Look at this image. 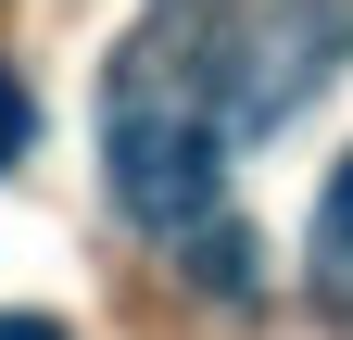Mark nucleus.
<instances>
[{"mask_svg": "<svg viewBox=\"0 0 353 340\" xmlns=\"http://www.w3.org/2000/svg\"><path fill=\"white\" fill-rule=\"evenodd\" d=\"M341 38H353V0H176L164 25L126 38L114 89L190 114V126H214V139H252V126H278L328 76Z\"/></svg>", "mask_w": 353, "mask_h": 340, "instance_id": "f257e3e1", "label": "nucleus"}, {"mask_svg": "<svg viewBox=\"0 0 353 340\" xmlns=\"http://www.w3.org/2000/svg\"><path fill=\"white\" fill-rule=\"evenodd\" d=\"M101 164H114V202L139 227H202L214 189H228V139L190 126V114H164V101H139V89L101 101Z\"/></svg>", "mask_w": 353, "mask_h": 340, "instance_id": "f03ea898", "label": "nucleus"}, {"mask_svg": "<svg viewBox=\"0 0 353 340\" xmlns=\"http://www.w3.org/2000/svg\"><path fill=\"white\" fill-rule=\"evenodd\" d=\"M316 290H328V303H353V164H341L328 202H316Z\"/></svg>", "mask_w": 353, "mask_h": 340, "instance_id": "7ed1b4c3", "label": "nucleus"}, {"mask_svg": "<svg viewBox=\"0 0 353 340\" xmlns=\"http://www.w3.org/2000/svg\"><path fill=\"white\" fill-rule=\"evenodd\" d=\"M26 139H38V101H26V76H13V63H0V164H13Z\"/></svg>", "mask_w": 353, "mask_h": 340, "instance_id": "20e7f679", "label": "nucleus"}, {"mask_svg": "<svg viewBox=\"0 0 353 340\" xmlns=\"http://www.w3.org/2000/svg\"><path fill=\"white\" fill-rule=\"evenodd\" d=\"M0 340H63V328L51 315H0Z\"/></svg>", "mask_w": 353, "mask_h": 340, "instance_id": "39448f33", "label": "nucleus"}]
</instances>
